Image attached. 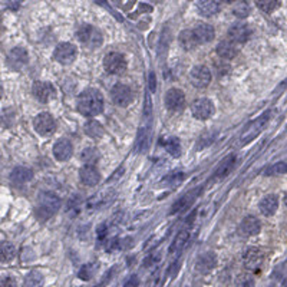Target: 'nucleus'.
<instances>
[{"label":"nucleus","mask_w":287,"mask_h":287,"mask_svg":"<svg viewBox=\"0 0 287 287\" xmlns=\"http://www.w3.org/2000/svg\"><path fill=\"white\" fill-rule=\"evenodd\" d=\"M76 38L79 42L89 49H96L102 45L104 38L101 30L92 25H82L76 30Z\"/></svg>","instance_id":"nucleus-3"},{"label":"nucleus","mask_w":287,"mask_h":287,"mask_svg":"<svg viewBox=\"0 0 287 287\" xmlns=\"http://www.w3.org/2000/svg\"><path fill=\"white\" fill-rule=\"evenodd\" d=\"M73 154V147L70 144V141L66 138H62L59 141H56L54 145V155L57 161H68L69 158Z\"/></svg>","instance_id":"nucleus-19"},{"label":"nucleus","mask_w":287,"mask_h":287,"mask_svg":"<svg viewBox=\"0 0 287 287\" xmlns=\"http://www.w3.org/2000/svg\"><path fill=\"white\" fill-rule=\"evenodd\" d=\"M264 261V253L257 248V247H250L247 248L246 253L243 254V263L246 266V269L251 270V272H256L261 267Z\"/></svg>","instance_id":"nucleus-11"},{"label":"nucleus","mask_w":287,"mask_h":287,"mask_svg":"<svg viewBox=\"0 0 287 287\" xmlns=\"http://www.w3.org/2000/svg\"><path fill=\"white\" fill-rule=\"evenodd\" d=\"M76 108L83 116H95L104 110V96L96 89H86L78 96Z\"/></svg>","instance_id":"nucleus-1"},{"label":"nucleus","mask_w":287,"mask_h":287,"mask_svg":"<svg viewBox=\"0 0 287 287\" xmlns=\"http://www.w3.org/2000/svg\"><path fill=\"white\" fill-rule=\"evenodd\" d=\"M101 158V154L96 148H86L82 152V160L86 165H95Z\"/></svg>","instance_id":"nucleus-35"},{"label":"nucleus","mask_w":287,"mask_h":287,"mask_svg":"<svg viewBox=\"0 0 287 287\" xmlns=\"http://www.w3.org/2000/svg\"><path fill=\"white\" fill-rule=\"evenodd\" d=\"M111 99L115 105L125 108L132 102L134 96H132V91L129 86L123 83H115L111 89Z\"/></svg>","instance_id":"nucleus-8"},{"label":"nucleus","mask_w":287,"mask_h":287,"mask_svg":"<svg viewBox=\"0 0 287 287\" xmlns=\"http://www.w3.org/2000/svg\"><path fill=\"white\" fill-rule=\"evenodd\" d=\"M85 134L88 137L94 138V139H99V138L104 137L105 134V129L102 126V123L98 122V121H88L85 123V128H83Z\"/></svg>","instance_id":"nucleus-28"},{"label":"nucleus","mask_w":287,"mask_h":287,"mask_svg":"<svg viewBox=\"0 0 287 287\" xmlns=\"http://www.w3.org/2000/svg\"><path fill=\"white\" fill-rule=\"evenodd\" d=\"M282 174H287V163L285 161L277 163L272 165L269 170H266V175H282Z\"/></svg>","instance_id":"nucleus-38"},{"label":"nucleus","mask_w":287,"mask_h":287,"mask_svg":"<svg viewBox=\"0 0 287 287\" xmlns=\"http://www.w3.org/2000/svg\"><path fill=\"white\" fill-rule=\"evenodd\" d=\"M1 94H3V88H1V85H0V96H1Z\"/></svg>","instance_id":"nucleus-42"},{"label":"nucleus","mask_w":287,"mask_h":287,"mask_svg":"<svg viewBox=\"0 0 287 287\" xmlns=\"http://www.w3.org/2000/svg\"><path fill=\"white\" fill-rule=\"evenodd\" d=\"M78 56V49L73 43L69 42H62L59 43L54 51V59L56 62L62 63V65H70L75 62Z\"/></svg>","instance_id":"nucleus-5"},{"label":"nucleus","mask_w":287,"mask_h":287,"mask_svg":"<svg viewBox=\"0 0 287 287\" xmlns=\"http://www.w3.org/2000/svg\"><path fill=\"white\" fill-rule=\"evenodd\" d=\"M32 92H33V96L42 104H48L51 99H54L56 94L54 85L49 82H43V81H38V82L33 83Z\"/></svg>","instance_id":"nucleus-12"},{"label":"nucleus","mask_w":287,"mask_h":287,"mask_svg":"<svg viewBox=\"0 0 287 287\" xmlns=\"http://www.w3.org/2000/svg\"><path fill=\"white\" fill-rule=\"evenodd\" d=\"M231 12L238 19H246L250 14V6L246 1H235V3H232Z\"/></svg>","instance_id":"nucleus-34"},{"label":"nucleus","mask_w":287,"mask_h":287,"mask_svg":"<svg viewBox=\"0 0 287 287\" xmlns=\"http://www.w3.org/2000/svg\"><path fill=\"white\" fill-rule=\"evenodd\" d=\"M187 101H185V95L181 89L178 88H172L170 91H167L165 94V107L171 112H179L185 108Z\"/></svg>","instance_id":"nucleus-9"},{"label":"nucleus","mask_w":287,"mask_h":287,"mask_svg":"<svg viewBox=\"0 0 287 287\" xmlns=\"http://www.w3.org/2000/svg\"><path fill=\"white\" fill-rule=\"evenodd\" d=\"M32 178H33V171L28 167H16L10 174V179L14 184H25L29 182Z\"/></svg>","instance_id":"nucleus-25"},{"label":"nucleus","mask_w":287,"mask_h":287,"mask_svg":"<svg viewBox=\"0 0 287 287\" xmlns=\"http://www.w3.org/2000/svg\"><path fill=\"white\" fill-rule=\"evenodd\" d=\"M105 70L111 75H122L126 70V59L119 52H110L104 59Z\"/></svg>","instance_id":"nucleus-6"},{"label":"nucleus","mask_w":287,"mask_h":287,"mask_svg":"<svg viewBox=\"0 0 287 287\" xmlns=\"http://www.w3.org/2000/svg\"><path fill=\"white\" fill-rule=\"evenodd\" d=\"M216 264H217L216 254L211 253V251H207V253L201 254V256L198 257L197 263H195V270H197L198 273L207 274L216 267Z\"/></svg>","instance_id":"nucleus-20"},{"label":"nucleus","mask_w":287,"mask_h":287,"mask_svg":"<svg viewBox=\"0 0 287 287\" xmlns=\"http://www.w3.org/2000/svg\"><path fill=\"white\" fill-rule=\"evenodd\" d=\"M211 79H213L211 70L204 65L194 66L190 72V81L195 88H207L211 83Z\"/></svg>","instance_id":"nucleus-10"},{"label":"nucleus","mask_w":287,"mask_h":287,"mask_svg":"<svg viewBox=\"0 0 287 287\" xmlns=\"http://www.w3.org/2000/svg\"><path fill=\"white\" fill-rule=\"evenodd\" d=\"M28 63V52L23 48H14L7 56V65L12 69L19 70Z\"/></svg>","instance_id":"nucleus-21"},{"label":"nucleus","mask_w":287,"mask_h":287,"mask_svg":"<svg viewBox=\"0 0 287 287\" xmlns=\"http://www.w3.org/2000/svg\"><path fill=\"white\" fill-rule=\"evenodd\" d=\"M138 286V280H137V277H132L129 282H128V285L125 287H137Z\"/></svg>","instance_id":"nucleus-41"},{"label":"nucleus","mask_w":287,"mask_h":287,"mask_svg":"<svg viewBox=\"0 0 287 287\" xmlns=\"http://www.w3.org/2000/svg\"><path fill=\"white\" fill-rule=\"evenodd\" d=\"M260 230H261V223H260L259 219H256L253 216H247L246 219H243V221L238 226V231L244 237L257 235Z\"/></svg>","instance_id":"nucleus-15"},{"label":"nucleus","mask_w":287,"mask_h":287,"mask_svg":"<svg viewBox=\"0 0 287 287\" xmlns=\"http://www.w3.org/2000/svg\"><path fill=\"white\" fill-rule=\"evenodd\" d=\"M269 118H270V115H269V112L267 114H264V115H261L257 121H254L253 123H250L248 125V128L246 129V132H243V137H241V142L243 144H247V142H250L253 138H256L259 135V132L264 128V125L267 123L269 121Z\"/></svg>","instance_id":"nucleus-14"},{"label":"nucleus","mask_w":287,"mask_h":287,"mask_svg":"<svg viewBox=\"0 0 287 287\" xmlns=\"http://www.w3.org/2000/svg\"><path fill=\"white\" fill-rule=\"evenodd\" d=\"M161 145L164 147L165 150L168 151L172 157H179L181 155V144L177 138L170 137L161 139Z\"/></svg>","instance_id":"nucleus-31"},{"label":"nucleus","mask_w":287,"mask_h":287,"mask_svg":"<svg viewBox=\"0 0 287 287\" xmlns=\"http://www.w3.org/2000/svg\"><path fill=\"white\" fill-rule=\"evenodd\" d=\"M220 4L219 1H214V0H203V1H198L197 3V10L198 13L204 17H211L214 14H217L220 12Z\"/></svg>","instance_id":"nucleus-23"},{"label":"nucleus","mask_w":287,"mask_h":287,"mask_svg":"<svg viewBox=\"0 0 287 287\" xmlns=\"http://www.w3.org/2000/svg\"><path fill=\"white\" fill-rule=\"evenodd\" d=\"M260 213L266 217H272L276 214L277 208H279V197L276 194H269L266 197L261 198L259 204Z\"/></svg>","instance_id":"nucleus-22"},{"label":"nucleus","mask_w":287,"mask_h":287,"mask_svg":"<svg viewBox=\"0 0 287 287\" xmlns=\"http://www.w3.org/2000/svg\"><path fill=\"white\" fill-rule=\"evenodd\" d=\"M150 129L145 126V128H142L141 131H139V134H138L137 138V145H135V148H137L138 152H142V151H145L148 148V144H150Z\"/></svg>","instance_id":"nucleus-33"},{"label":"nucleus","mask_w":287,"mask_h":287,"mask_svg":"<svg viewBox=\"0 0 287 287\" xmlns=\"http://www.w3.org/2000/svg\"><path fill=\"white\" fill-rule=\"evenodd\" d=\"M237 158H235V155H229L227 158H224L223 161H221V164L219 165V168L216 170V177L217 178H224L227 177L230 172H231L232 170H234V167H235V161Z\"/></svg>","instance_id":"nucleus-27"},{"label":"nucleus","mask_w":287,"mask_h":287,"mask_svg":"<svg viewBox=\"0 0 287 287\" xmlns=\"http://www.w3.org/2000/svg\"><path fill=\"white\" fill-rule=\"evenodd\" d=\"M0 287H17V283L12 276H0Z\"/></svg>","instance_id":"nucleus-40"},{"label":"nucleus","mask_w":287,"mask_h":287,"mask_svg":"<svg viewBox=\"0 0 287 287\" xmlns=\"http://www.w3.org/2000/svg\"><path fill=\"white\" fill-rule=\"evenodd\" d=\"M192 33L195 36V39L198 42V45H204V43H210L216 36V30L211 25L208 23H200L195 28L192 29Z\"/></svg>","instance_id":"nucleus-18"},{"label":"nucleus","mask_w":287,"mask_h":287,"mask_svg":"<svg viewBox=\"0 0 287 287\" xmlns=\"http://www.w3.org/2000/svg\"><path fill=\"white\" fill-rule=\"evenodd\" d=\"M178 42H179V46L184 49V51H192L198 46V42L195 39L192 30H182L178 36Z\"/></svg>","instance_id":"nucleus-26"},{"label":"nucleus","mask_w":287,"mask_h":287,"mask_svg":"<svg viewBox=\"0 0 287 287\" xmlns=\"http://www.w3.org/2000/svg\"><path fill=\"white\" fill-rule=\"evenodd\" d=\"M43 285H45V277L38 270L28 273L25 279V287H43Z\"/></svg>","instance_id":"nucleus-32"},{"label":"nucleus","mask_w":287,"mask_h":287,"mask_svg":"<svg viewBox=\"0 0 287 287\" xmlns=\"http://www.w3.org/2000/svg\"><path fill=\"white\" fill-rule=\"evenodd\" d=\"M60 207V200L55 192H42L38 205H36V217L41 221L52 219Z\"/></svg>","instance_id":"nucleus-2"},{"label":"nucleus","mask_w":287,"mask_h":287,"mask_svg":"<svg viewBox=\"0 0 287 287\" xmlns=\"http://www.w3.org/2000/svg\"><path fill=\"white\" fill-rule=\"evenodd\" d=\"M79 178L85 185L88 187H95L101 181V174L95 165H85L79 170Z\"/></svg>","instance_id":"nucleus-17"},{"label":"nucleus","mask_w":287,"mask_h":287,"mask_svg":"<svg viewBox=\"0 0 287 287\" xmlns=\"http://www.w3.org/2000/svg\"><path fill=\"white\" fill-rule=\"evenodd\" d=\"M16 257V248L9 241L0 243V261L1 263H10Z\"/></svg>","instance_id":"nucleus-29"},{"label":"nucleus","mask_w":287,"mask_h":287,"mask_svg":"<svg viewBox=\"0 0 287 287\" xmlns=\"http://www.w3.org/2000/svg\"><path fill=\"white\" fill-rule=\"evenodd\" d=\"M92 274H94V266L92 264H86V266H83L82 269H81V272H79V279L89 280L92 277Z\"/></svg>","instance_id":"nucleus-39"},{"label":"nucleus","mask_w":287,"mask_h":287,"mask_svg":"<svg viewBox=\"0 0 287 287\" xmlns=\"http://www.w3.org/2000/svg\"><path fill=\"white\" fill-rule=\"evenodd\" d=\"M198 194H200V190H192V191L184 194V195L178 200L177 203H174L172 208H171V213L174 214V213H179V211L188 208V207L195 201V198H197Z\"/></svg>","instance_id":"nucleus-24"},{"label":"nucleus","mask_w":287,"mask_h":287,"mask_svg":"<svg viewBox=\"0 0 287 287\" xmlns=\"http://www.w3.org/2000/svg\"><path fill=\"white\" fill-rule=\"evenodd\" d=\"M251 36V29L247 23H235L229 29V39L237 45H241L250 39Z\"/></svg>","instance_id":"nucleus-13"},{"label":"nucleus","mask_w":287,"mask_h":287,"mask_svg":"<svg viewBox=\"0 0 287 287\" xmlns=\"http://www.w3.org/2000/svg\"><path fill=\"white\" fill-rule=\"evenodd\" d=\"M235 287H254V277L248 273H240L234 282Z\"/></svg>","instance_id":"nucleus-37"},{"label":"nucleus","mask_w":287,"mask_h":287,"mask_svg":"<svg viewBox=\"0 0 287 287\" xmlns=\"http://www.w3.org/2000/svg\"><path fill=\"white\" fill-rule=\"evenodd\" d=\"M33 126L35 131L42 135V137H49L55 132L56 122L54 119V116L48 112H42L39 114L35 119H33Z\"/></svg>","instance_id":"nucleus-7"},{"label":"nucleus","mask_w":287,"mask_h":287,"mask_svg":"<svg viewBox=\"0 0 287 287\" xmlns=\"http://www.w3.org/2000/svg\"><path fill=\"white\" fill-rule=\"evenodd\" d=\"M256 6L259 7L260 10H263L264 13H272L277 7H280V1L276 0H260L256 3Z\"/></svg>","instance_id":"nucleus-36"},{"label":"nucleus","mask_w":287,"mask_h":287,"mask_svg":"<svg viewBox=\"0 0 287 287\" xmlns=\"http://www.w3.org/2000/svg\"><path fill=\"white\" fill-rule=\"evenodd\" d=\"M191 114L195 119L205 121V119H210L216 114V107L211 99L200 98V99H195L191 104Z\"/></svg>","instance_id":"nucleus-4"},{"label":"nucleus","mask_w":287,"mask_h":287,"mask_svg":"<svg viewBox=\"0 0 287 287\" xmlns=\"http://www.w3.org/2000/svg\"><path fill=\"white\" fill-rule=\"evenodd\" d=\"M188 235H190V230H188V229H182L181 231L178 232V235L175 237L174 243L170 247V253L174 254V253L181 251V250L184 248V246H185L187 240H188Z\"/></svg>","instance_id":"nucleus-30"},{"label":"nucleus","mask_w":287,"mask_h":287,"mask_svg":"<svg viewBox=\"0 0 287 287\" xmlns=\"http://www.w3.org/2000/svg\"><path fill=\"white\" fill-rule=\"evenodd\" d=\"M217 55L221 59H227V60H231L234 57H237L238 52H240V46L237 43H234L230 39H226V41L220 42L217 45V49H216Z\"/></svg>","instance_id":"nucleus-16"}]
</instances>
